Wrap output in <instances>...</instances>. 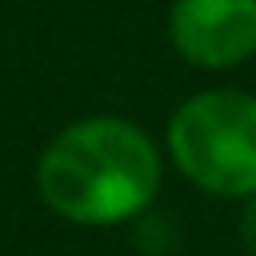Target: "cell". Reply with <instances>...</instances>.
<instances>
[{
  "label": "cell",
  "instance_id": "277c9868",
  "mask_svg": "<svg viewBox=\"0 0 256 256\" xmlns=\"http://www.w3.org/2000/svg\"><path fill=\"white\" fill-rule=\"evenodd\" d=\"M240 240H244V248L256 256V196L244 200V212H240Z\"/></svg>",
  "mask_w": 256,
  "mask_h": 256
},
{
  "label": "cell",
  "instance_id": "3957f363",
  "mask_svg": "<svg viewBox=\"0 0 256 256\" xmlns=\"http://www.w3.org/2000/svg\"><path fill=\"white\" fill-rule=\"evenodd\" d=\"M168 40L192 68H236L256 56V0H172Z\"/></svg>",
  "mask_w": 256,
  "mask_h": 256
},
{
  "label": "cell",
  "instance_id": "6da1fadb",
  "mask_svg": "<svg viewBox=\"0 0 256 256\" xmlns=\"http://www.w3.org/2000/svg\"><path fill=\"white\" fill-rule=\"evenodd\" d=\"M160 152L124 116H84L60 128L36 160L40 200L72 224H120L160 192Z\"/></svg>",
  "mask_w": 256,
  "mask_h": 256
},
{
  "label": "cell",
  "instance_id": "7a4b0ae2",
  "mask_svg": "<svg viewBox=\"0 0 256 256\" xmlns=\"http://www.w3.org/2000/svg\"><path fill=\"white\" fill-rule=\"evenodd\" d=\"M168 156L212 196H256V96L240 88L188 96L168 120Z\"/></svg>",
  "mask_w": 256,
  "mask_h": 256
}]
</instances>
